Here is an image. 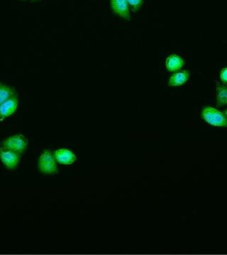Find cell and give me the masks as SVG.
Wrapping results in <instances>:
<instances>
[{"instance_id": "ba28073f", "label": "cell", "mask_w": 227, "mask_h": 255, "mask_svg": "<svg viewBox=\"0 0 227 255\" xmlns=\"http://www.w3.org/2000/svg\"><path fill=\"white\" fill-rule=\"evenodd\" d=\"M190 76H191V73L188 70L177 72V73L173 74L172 76L170 78L168 85L170 87L181 86L188 82Z\"/></svg>"}, {"instance_id": "30bf717a", "label": "cell", "mask_w": 227, "mask_h": 255, "mask_svg": "<svg viewBox=\"0 0 227 255\" xmlns=\"http://www.w3.org/2000/svg\"><path fill=\"white\" fill-rule=\"evenodd\" d=\"M16 94L14 87L0 81V105Z\"/></svg>"}, {"instance_id": "3957f363", "label": "cell", "mask_w": 227, "mask_h": 255, "mask_svg": "<svg viewBox=\"0 0 227 255\" xmlns=\"http://www.w3.org/2000/svg\"><path fill=\"white\" fill-rule=\"evenodd\" d=\"M28 141L27 138L23 134H15L5 139L1 142L0 147L11 149L23 153L27 147Z\"/></svg>"}, {"instance_id": "6da1fadb", "label": "cell", "mask_w": 227, "mask_h": 255, "mask_svg": "<svg viewBox=\"0 0 227 255\" xmlns=\"http://www.w3.org/2000/svg\"><path fill=\"white\" fill-rule=\"evenodd\" d=\"M55 161L56 160L51 150L45 149L38 158V166L40 172L49 175L58 174V169Z\"/></svg>"}, {"instance_id": "8992f818", "label": "cell", "mask_w": 227, "mask_h": 255, "mask_svg": "<svg viewBox=\"0 0 227 255\" xmlns=\"http://www.w3.org/2000/svg\"><path fill=\"white\" fill-rule=\"evenodd\" d=\"M111 6L114 14L124 19L130 21V10L127 0H111Z\"/></svg>"}, {"instance_id": "277c9868", "label": "cell", "mask_w": 227, "mask_h": 255, "mask_svg": "<svg viewBox=\"0 0 227 255\" xmlns=\"http://www.w3.org/2000/svg\"><path fill=\"white\" fill-rule=\"evenodd\" d=\"M0 159L6 168L13 170L19 163L21 153L11 149L0 147Z\"/></svg>"}, {"instance_id": "9a60e30c", "label": "cell", "mask_w": 227, "mask_h": 255, "mask_svg": "<svg viewBox=\"0 0 227 255\" xmlns=\"http://www.w3.org/2000/svg\"><path fill=\"white\" fill-rule=\"evenodd\" d=\"M33 1H38V0H33Z\"/></svg>"}, {"instance_id": "9c48e42d", "label": "cell", "mask_w": 227, "mask_h": 255, "mask_svg": "<svg viewBox=\"0 0 227 255\" xmlns=\"http://www.w3.org/2000/svg\"><path fill=\"white\" fill-rule=\"evenodd\" d=\"M184 64V60L179 55L175 54L168 56L166 61V68L170 72L178 71L181 70Z\"/></svg>"}, {"instance_id": "5bb4252c", "label": "cell", "mask_w": 227, "mask_h": 255, "mask_svg": "<svg viewBox=\"0 0 227 255\" xmlns=\"http://www.w3.org/2000/svg\"><path fill=\"white\" fill-rule=\"evenodd\" d=\"M225 115H226L227 117V110L225 111Z\"/></svg>"}, {"instance_id": "4fadbf2b", "label": "cell", "mask_w": 227, "mask_h": 255, "mask_svg": "<svg viewBox=\"0 0 227 255\" xmlns=\"http://www.w3.org/2000/svg\"><path fill=\"white\" fill-rule=\"evenodd\" d=\"M220 78H221L222 81H223L224 83H227V68L223 69V70H222Z\"/></svg>"}, {"instance_id": "52a82bcc", "label": "cell", "mask_w": 227, "mask_h": 255, "mask_svg": "<svg viewBox=\"0 0 227 255\" xmlns=\"http://www.w3.org/2000/svg\"><path fill=\"white\" fill-rule=\"evenodd\" d=\"M54 157L58 163L65 165L73 164L77 159L76 155L72 151L65 148L58 149L55 151Z\"/></svg>"}, {"instance_id": "7a4b0ae2", "label": "cell", "mask_w": 227, "mask_h": 255, "mask_svg": "<svg viewBox=\"0 0 227 255\" xmlns=\"http://www.w3.org/2000/svg\"><path fill=\"white\" fill-rule=\"evenodd\" d=\"M203 118L205 122L215 127H227V119L221 112L211 107H205L203 108Z\"/></svg>"}, {"instance_id": "2e32d148", "label": "cell", "mask_w": 227, "mask_h": 255, "mask_svg": "<svg viewBox=\"0 0 227 255\" xmlns=\"http://www.w3.org/2000/svg\"><path fill=\"white\" fill-rule=\"evenodd\" d=\"M22 1H28V0H22Z\"/></svg>"}, {"instance_id": "7c38bea8", "label": "cell", "mask_w": 227, "mask_h": 255, "mask_svg": "<svg viewBox=\"0 0 227 255\" xmlns=\"http://www.w3.org/2000/svg\"><path fill=\"white\" fill-rule=\"evenodd\" d=\"M128 4L132 8L133 11H136L137 10L140 9L141 6H142L143 0H127Z\"/></svg>"}, {"instance_id": "8fae6325", "label": "cell", "mask_w": 227, "mask_h": 255, "mask_svg": "<svg viewBox=\"0 0 227 255\" xmlns=\"http://www.w3.org/2000/svg\"><path fill=\"white\" fill-rule=\"evenodd\" d=\"M217 100L218 107L227 105V87L220 83L217 86Z\"/></svg>"}, {"instance_id": "5b68a950", "label": "cell", "mask_w": 227, "mask_h": 255, "mask_svg": "<svg viewBox=\"0 0 227 255\" xmlns=\"http://www.w3.org/2000/svg\"><path fill=\"white\" fill-rule=\"evenodd\" d=\"M18 105L17 94H14L0 105V121L4 120L16 112Z\"/></svg>"}]
</instances>
